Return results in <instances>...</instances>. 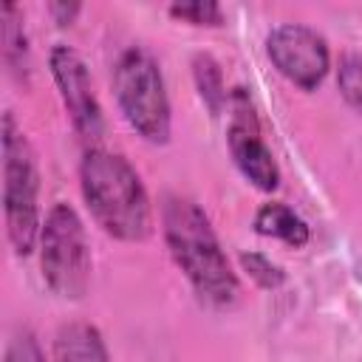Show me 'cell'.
Instances as JSON below:
<instances>
[{
    "label": "cell",
    "instance_id": "1",
    "mask_svg": "<svg viewBox=\"0 0 362 362\" xmlns=\"http://www.w3.org/2000/svg\"><path fill=\"white\" fill-rule=\"evenodd\" d=\"M161 223L167 249L195 294L218 308L232 305L238 297V277L204 209L184 195H167L161 204Z\"/></svg>",
    "mask_w": 362,
    "mask_h": 362
},
{
    "label": "cell",
    "instance_id": "2",
    "mask_svg": "<svg viewBox=\"0 0 362 362\" xmlns=\"http://www.w3.org/2000/svg\"><path fill=\"white\" fill-rule=\"evenodd\" d=\"M85 204L96 223L119 240H144L153 232V206L133 164L110 150H88L79 167Z\"/></svg>",
    "mask_w": 362,
    "mask_h": 362
},
{
    "label": "cell",
    "instance_id": "3",
    "mask_svg": "<svg viewBox=\"0 0 362 362\" xmlns=\"http://www.w3.org/2000/svg\"><path fill=\"white\" fill-rule=\"evenodd\" d=\"M40 173L37 158L17 127L14 116H3V215H6V232L8 243L17 255H28L34 249V240L40 235Z\"/></svg>",
    "mask_w": 362,
    "mask_h": 362
},
{
    "label": "cell",
    "instance_id": "4",
    "mask_svg": "<svg viewBox=\"0 0 362 362\" xmlns=\"http://www.w3.org/2000/svg\"><path fill=\"white\" fill-rule=\"evenodd\" d=\"M113 90L127 124L153 144L170 139V99L156 57L139 45L127 48L113 68Z\"/></svg>",
    "mask_w": 362,
    "mask_h": 362
},
{
    "label": "cell",
    "instance_id": "5",
    "mask_svg": "<svg viewBox=\"0 0 362 362\" xmlns=\"http://www.w3.org/2000/svg\"><path fill=\"white\" fill-rule=\"evenodd\" d=\"M40 266L48 288L65 300H79L90 280V246L74 206L54 204L40 229Z\"/></svg>",
    "mask_w": 362,
    "mask_h": 362
},
{
    "label": "cell",
    "instance_id": "6",
    "mask_svg": "<svg viewBox=\"0 0 362 362\" xmlns=\"http://www.w3.org/2000/svg\"><path fill=\"white\" fill-rule=\"evenodd\" d=\"M266 51L274 68L303 90H314L331 68V54L325 40L314 28L300 23H283L272 28L266 40Z\"/></svg>",
    "mask_w": 362,
    "mask_h": 362
},
{
    "label": "cell",
    "instance_id": "7",
    "mask_svg": "<svg viewBox=\"0 0 362 362\" xmlns=\"http://www.w3.org/2000/svg\"><path fill=\"white\" fill-rule=\"evenodd\" d=\"M229 153L238 164V170L243 173L246 181H252L257 189L272 192L280 187V167L272 156V150L266 147V141L260 139V122L257 113L252 107V99L243 88H235L229 96Z\"/></svg>",
    "mask_w": 362,
    "mask_h": 362
},
{
    "label": "cell",
    "instance_id": "8",
    "mask_svg": "<svg viewBox=\"0 0 362 362\" xmlns=\"http://www.w3.org/2000/svg\"><path fill=\"white\" fill-rule=\"evenodd\" d=\"M51 74L59 88L62 105L71 116V124L82 139H99L102 136V107L93 93V82L88 74L85 59L71 45H54L51 48Z\"/></svg>",
    "mask_w": 362,
    "mask_h": 362
},
{
    "label": "cell",
    "instance_id": "9",
    "mask_svg": "<svg viewBox=\"0 0 362 362\" xmlns=\"http://www.w3.org/2000/svg\"><path fill=\"white\" fill-rule=\"evenodd\" d=\"M54 362H110V359L96 325L68 322L54 337Z\"/></svg>",
    "mask_w": 362,
    "mask_h": 362
},
{
    "label": "cell",
    "instance_id": "10",
    "mask_svg": "<svg viewBox=\"0 0 362 362\" xmlns=\"http://www.w3.org/2000/svg\"><path fill=\"white\" fill-rule=\"evenodd\" d=\"M255 229H257L260 235L277 238V240H283V243H288V246H294V249H300V246L308 243V226H305V221H303L294 209H288L286 204H277V201L263 204V206L257 209V215H255Z\"/></svg>",
    "mask_w": 362,
    "mask_h": 362
},
{
    "label": "cell",
    "instance_id": "11",
    "mask_svg": "<svg viewBox=\"0 0 362 362\" xmlns=\"http://www.w3.org/2000/svg\"><path fill=\"white\" fill-rule=\"evenodd\" d=\"M0 40H3V59L11 74H25L28 68V40L23 25V11L14 3H3L0 8Z\"/></svg>",
    "mask_w": 362,
    "mask_h": 362
},
{
    "label": "cell",
    "instance_id": "12",
    "mask_svg": "<svg viewBox=\"0 0 362 362\" xmlns=\"http://www.w3.org/2000/svg\"><path fill=\"white\" fill-rule=\"evenodd\" d=\"M192 74H195V85H198V93H201L204 105L209 107L212 116H218V113L223 110V105H229L226 88H223L221 65H218L209 54H198V57L192 59Z\"/></svg>",
    "mask_w": 362,
    "mask_h": 362
},
{
    "label": "cell",
    "instance_id": "13",
    "mask_svg": "<svg viewBox=\"0 0 362 362\" xmlns=\"http://www.w3.org/2000/svg\"><path fill=\"white\" fill-rule=\"evenodd\" d=\"M337 88L342 99L362 113V57L359 54H342L337 65Z\"/></svg>",
    "mask_w": 362,
    "mask_h": 362
},
{
    "label": "cell",
    "instance_id": "14",
    "mask_svg": "<svg viewBox=\"0 0 362 362\" xmlns=\"http://www.w3.org/2000/svg\"><path fill=\"white\" fill-rule=\"evenodd\" d=\"M240 266L263 288H280L283 280H286V272L277 263H272L266 255H260V252H243L240 255Z\"/></svg>",
    "mask_w": 362,
    "mask_h": 362
},
{
    "label": "cell",
    "instance_id": "15",
    "mask_svg": "<svg viewBox=\"0 0 362 362\" xmlns=\"http://www.w3.org/2000/svg\"><path fill=\"white\" fill-rule=\"evenodd\" d=\"M170 14L178 20H187L192 25H221L223 23V11L218 3L212 0H192V3H173Z\"/></svg>",
    "mask_w": 362,
    "mask_h": 362
},
{
    "label": "cell",
    "instance_id": "16",
    "mask_svg": "<svg viewBox=\"0 0 362 362\" xmlns=\"http://www.w3.org/2000/svg\"><path fill=\"white\" fill-rule=\"evenodd\" d=\"M6 362H45V356H42L34 334L20 331L6 345Z\"/></svg>",
    "mask_w": 362,
    "mask_h": 362
},
{
    "label": "cell",
    "instance_id": "17",
    "mask_svg": "<svg viewBox=\"0 0 362 362\" xmlns=\"http://www.w3.org/2000/svg\"><path fill=\"white\" fill-rule=\"evenodd\" d=\"M48 8H51V14H54V20H57L59 25L74 23V17L79 14V3H51Z\"/></svg>",
    "mask_w": 362,
    "mask_h": 362
}]
</instances>
